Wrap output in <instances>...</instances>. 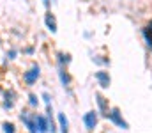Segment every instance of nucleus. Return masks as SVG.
I'll list each match as a JSON object with an SVG mask.
<instances>
[{
  "instance_id": "obj_17",
  "label": "nucleus",
  "mask_w": 152,
  "mask_h": 133,
  "mask_svg": "<svg viewBox=\"0 0 152 133\" xmlns=\"http://www.w3.org/2000/svg\"><path fill=\"white\" fill-rule=\"evenodd\" d=\"M34 51H36L34 46H27V48H23V53H27V55H34Z\"/></svg>"
},
{
  "instance_id": "obj_2",
  "label": "nucleus",
  "mask_w": 152,
  "mask_h": 133,
  "mask_svg": "<svg viewBox=\"0 0 152 133\" xmlns=\"http://www.w3.org/2000/svg\"><path fill=\"white\" fill-rule=\"evenodd\" d=\"M20 121L23 123V126L27 128L28 133H37V128H36V114L34 112L21 110L20 112Z\"/></svg>"
},
{
  "instance_id": "obj_13",
  "label": "nucleus",
  "mask_w": 152,
  "mask_h": 133,
  "mask_svg": "<svg viewBox=\"0 0 152 133\" xmlns=\"http://www.w3.org/2000/svg\"><path fill=\"white\" fill-rule=\"evenodd\" d=\"M2 132L4 133H18V128H16L14 123H11V121H4V123H2Z\"/></svg>"
},
{
  "instance_id": "obj_6",
  "label": "nucleus",
  "mask_w": 152,
  "mask_h": 133,
  "mask_svg": "<svg viewBox=\"0 0 152 133\" xmlns=\"http://www.w3.org/2000/svg\"><path fill=\"white\" fill-rule=\"evenodd\" d=\"M44 25H46V29H48L51 34H55V32L58 30V27H57V18H55V14H53L51 11H48V12L44 14Z\"/></svg>"
},
{
  "instance_id": "obj_16",
  "label": "nucleus",
  "mask_w": 152,
  "mask_h": 133,
  "mask_svg": "<svg viewBox=\"0 0 152 133\" xmlns=\"http://www.w3.org/2000/svg\"><path fill=\"white\" fill-rule=\"evenodd\" d=\"M41 99L44 101V105H51V96H50V92L44 90V92L41 94Z\"/></svg>"
},
{
  "instance_id": "obj_10",
  "label": "nucleus",
  "mask_w": 152,
  "mask_h": 133,
  "mask_svg": "<svg viewBox=\"0 0 152 133\" xmlns=\"http://www.w3.org/2000/svg\"><path fill=\"white\" fill-rule=\"evenodd\" d=\"M57 64H58V68L69 66L71 64V55L69 53H64V51H58L57 53Z\"/></svg>"
},
{
  "instance_id": "obj_4",
  "label": "nucleus",
  "mask_w": 152,
  "mask_h": 133,
  "mask_svg": "<svg viewBox=\"0 0 152 133\" xmlns=\"http://www.w3.org/2000/svg\"><path fill=\"white\" fill-rule=\"evenodd\" d=\"M106 119H110L112 123H115L118 128H122V130H127L129 126H127V123L122 119V114H120V110L118 108H112L110 112H108V115H106Z\"/></svg>"
},
{
  "instance_id": "obj_3",
  "label": "nucleus",
  "mask_w": 152,
  "mask_h": 133,
  "mask_svg": "<svg viewBox=\"0 0 152 133\" xmlns=\"http://www.w3.org/2000/svg\"><path fill=\"white\" fill-rule=\"evenodd\" d=\"M14 105H16V90L14 89H5L4 90V101H2L4 110H12Z\"/></svg>"
},
{
  "instance_id": "obj_5",
  "label": "nucleus",
  "mask_w": 152,
  "mask_h": 133,
  "mask_svg": "<svg viewBox=\"0 0 152 133\" xmlns=\"http://www.w3.org/2000/svg\"><path fill=\"white\" fill-rule=\"evenodd\" d=\"M97 110H90V112H87L85 115H83V124H85V128L88 130V132H92L96 126H97Z\"/></svg>"
},
{
  "instance_id": "obj_8",
  "label": "nucleus",
  "mask_w": 152,
  "mask_h": 133,
  "mask_svg": "<svg viewBox=\"0 0 152 133\" xmlns=\"http://www.w3.org/2000/svg\"><path fill=\"white\" fill-rule=\"evenodd\" d=\"M96 80H97V84L103 89H108L110 87V82H112L108 71H97V73H96Z\"/></svg>"
},
{
  "instance_id": "obj_15",
  "label": "nucleus",
  "mask_w": 152,
  "mask_h": 133,
  "mask_svg": "<svg viewBox=\"0 0 152 133\" xmlns=\"http://www.w3.org/2000/svg\"><path fill=\"white\" fill-rule=\"evenodd\" d=\"M18 53H20V51H18V48H9V50L5 51V59L11 62V60H14V59L18 57Z\"/></svg>"
},
{
  "instance_id": "obj_11",
  "label": "nucleus",
  "mask_w": 152,
  "mask_h": 133,
  "mask_svg": "<svg viewBox=\"0 0 152 133\" xmlns=\"http://www.w3.org/2000/svg\"><path fill=\"white\" fill-rule=\"evenodd\" d=\"M57 119H58V128H60V133H69V121H67V117H66V114H58L57 115Z\"/></svg>"
},
{
  "instance_id": "obj_14",
  "label": "nucleus",
  "mask_w": 152,
  "mask_h": 133,
  "mask_svg": "<svg viewBox=\"0 0 152 133\" xmlns=\"http://www.w3.org/2000/svg\"><path fill=\"white\" fill-rule=\"evenodd\" d=\"M28 107L30 108H37L39 107V96L37 94H34V92L28 94Z\"/></svg>"
},
{
  "instance_id": "obj_18",
  "label": "nucleus",
  "mask_w": 152,
  "mask_h": 133,
  "mask_svg": "<svg viewBox=\"0 0 152 133\" xmlns=\"http://www.w3.org/2000/svg\"><path fill=\"white\" fill-rule=\"evenodd\" d=\"M42 4H44L46 7H50V0H42Z\"/></svg>"
},
{
  "instance_id": "obj_12",
  "label": "nucleus",
  "mask_w": 152,
  "mask_h": 133,
  "mask_svg": "<svg viewBox=\"0 0 152 133\" xmlns=\"http://www.w3.org/2000/svg\"><path fill=\"white\" fill-rule=\"evenodd\" d=\"M58 78H60V84H62L64 87H69L71 76H69V73L66 71V68H58Z\"/></svg>"
},
{
  "instance_id": "obj_1",
  "label": "nucleus",
  "mask_w": 152,
  "mask_h": 133,
  "mask_svg": "<svg viewBox=\"0 0 152 133\" xmlns=\"http://www.w3.org/2000/svg\"><path fill=\"white\" fill-rule=\"evenodd\" d=\"M23 84L27 85V87H32V85H36L37 84V80L41 78V66L39 64H32L27 71H23Z\"/></svg>"
},
{
  "instance_id": "obj_9",
  "label": "nucleus",
  "mask_w": 152,
  "mask_h": 133,
  "mask_svg": "<svg viewBox=\"0 0 152 133\" xmlns=\"http://www.w3.org/2000/svg\"><path fill=\"white\" fill-rule=\"evenodd\" d=\"M96 101H97V107H99V112H101V115H108V112H110V107H108V101H106V98L104 96H101V94H96Z\"/></svg>"
},
{
  "instance_id": "obj_7",
  "label": "nucleus",
  "mask_w": 152,
  "mask_h": 133,
  "mask_svg": "<svg viewBox=\"0 0 152 133\" xmlns=\"http://www.w3.org/2000/svg\"><path fill=\"white\" fill-rule=\"evenodd\" d=\"M36 128L37 133H48V117L44 114H36Z\"/></svg>"
}]
</instances>
